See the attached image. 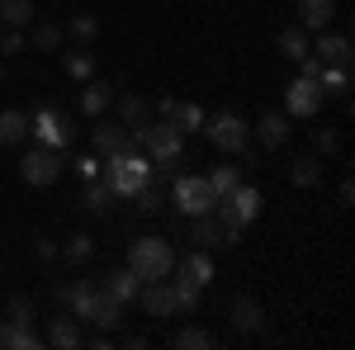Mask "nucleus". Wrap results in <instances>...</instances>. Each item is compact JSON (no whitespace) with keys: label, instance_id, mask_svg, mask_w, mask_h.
I'll use <instances>...</instances> for the list:
<instances>
[{"label":"nucleus","instance_id":"nucleus-1","mask_svg":"<svg viewBox=\"0 0 355 350\" xmlns=\"http://www.w3.org/2000/svg\"><path fill=\"white\" fill-rule=\"evenodd\" d=\"M133 147H142V152L152 157V175H166L171 166L185 157V133H180L171 119H157V123L133 128Z\"/></svg>","mask_w":355,"mask_h":350},{"label":"nucleus","instance_id":"nucleus-2","mask_svg":"<svg viewBox=\"0 0 355 350\" xmlns=\"http://www.w3.org/2000/svg\"><path fill=\"white\" fill-rule=\"evenodd\" d=\"M105 185H110L114 194H123V199H133L142 185H152V157H147L142 147H128V152L110 157V166H105Z\"/></svg>","mask_w":355,"mask_h":350},{"label":"nucleus","instance_id":"nucleus-3","mask_svg":"<svg viewBox=\"0 0 355 350\" xmlns=\"http://www.w3.org/2000/svg\"><path fill=\"white\" fill-rule=\"evenodd\" d=\"M171 265H175V251L162 237H137L128 246V270H133L137 279H166Z\"/></svg>","mask_w":355,"mask_h":350},{"label":"nucleus","instance_id":"nucleus-4","mask_svg":"<svg viewBox=\"0 0 355 350\" xmlns=\"http://www.w3.org/2000/svg\"><path fill=\"white\" fill-rule=\"evenodd\" d=\"M171 204H175V213L199 218V213H214L218 194H214V185H209V175H175V185H171Z\"/></svg>","mask_w":355,"mask_h":350},{"label":"nucleus","instance_id":"nucleus-5","mask_svg":"<svg viewBox=\"0 0 355 350\" xmlns=\"http://www.w3.org/2000/svg\"><path fill=\"white\" fill-rule=\"evenodd\" d=\"M28 133L38 137V147L67 152V147H71V137H76V128H71V119H67L57 105H38V114L28 119Z\"/></svg>","mask_w":355,"mask_h":350},{"label":"nucleus","instance_id":"nucleus-6","mask_svg":"<svg viewBox=\"0 0 355 350\" xmlns=\"http://www.w3.org/2000/svg\"><path fill=\"white\" fill-rule=\"evenodd\" d=\"M204 133H209V142H214L218 152H246V142H251V123H246L242 114L223 109V114H214V119H204Z\"/></svg>","mask_w":355,"mask_h":350},{"label":"nucleus","instance_id":"nucleus-7","mask_svg":"<svg viewBox=\"0 0 355 350\" xmlns=\"http://www.w3.org/2000/svg\"><path fill=\"white\" fill-rule=\"evenodd\" d=\"M19 175H24V185H53L57 175H62V152H53V147H33V152H24V161H19Z\"/></svg>","mask_w":355,"mask_h":350},{"label":"nucleus","instance_id":"nucleus-8","mask_svg":"<svg viewBox=\"0 0 355 350\" xmlns=\"http://www.w3.org/2000/svg\"><path fill=\"white\" fill-rule=\"evenodd\" d=\"M284 105H289V119H318L322 90H318V81L299 76V81H289V90H284Z\"/></svg>","mask_w":355,"mask_h":350},{"label":"nucleus","instance_id":"nucleus-9","mask_svg":"<svg viewBox=\"0 0 355 350\" xmlns=\"http://www.w3.org/2000/svg\"><path fill=\"white\" fill-rule=\"evenodd\" d=\"M90 137H95V157H105V161L133 147V133H128L123 123H105V119H100V123L90 128Z\"/></svg>","mask_w":355,"mask_h":350},{"label":"nucleus","instance_id":"nucleus-10","mask_svg":"<svg viewBox=\"0 0 355 350\" xmlns=\"http://www.w3.org/2000/svg\"><path fill=\"white\" fill-rule=\"evenodd\" d=\"M308 53L318 57L322 67H351V38H346V33H327V28H322V33H318V43H313Z\"/></svg>","mask_w":355,"mask_h":350},{"label":"nucleus","instance_id":"nucleus-11","mask_svg":"<svg viewBox=\"0 0 355 350\" xmlns=\"http://www.w3.org/2000/svg\"><path fill=\"white\" fill-rule=\"evenodd\" d=\"M175 279H185V284H194V289H204V284H214V261H209V251L204 246H194L185 261H175Z\"/></svg>","mask_w":355,"mask_h":350},{"label":"nucleus","instance_id":"nucleus-12","mask_svg":"<svg viewBox=\"0 0 355 350\" xmlns=\"http://www.w3.org/2000/svg\"><path fill=\"white\" fill-rule=\"evenodd\" d=\"M137 298H142V308H147L152 317H175V294H171L166 279H142Z\"/></svg>","mask_w":355,"mask_h":350},{"label":"nucleus","instance_id":"nucleus-13","mask_svg":"<svg viewBox=\"0 0 355 350\" xmlns=\"http://www.w3.org/2000/svg\"><path fill=\"white\" fill-rule=\"evenodd\" d=\"M256 137H261V147H266V152L284 147V142H289V114H279V109L261 114V119H256Z\"/></svg>","mask_w":355,"mask_h":350},{"label":"nucleus","instance_id":"nucleus-14","mask_svg":"<svg viewBox=\"0 0 355 350\" xmlns=\"http://www.w3.org/2000/svg\"><path fill=\"white\" fill-rule=\"evenodd\" d=\"M232 326L242 331V336H256L261 326H266V308L256 303V298H232Z\"/></svg>","mask_w":355,"mask_h":350},{"label":"nucleus","instance_id":"nucleus-15","mask_svg":"<svg viewBox=\"0 0 355 350\" xmlns=\"http://www.w3.org/2000/svg\"><path fill=\"white\" fill-rule=\"evenodd\" d=\"M336 19V0H299V24L308 33H322Z\"/></svg>","mask_w":355,"mask_h":350},{"label":"nucleus","instance_id":"nucleus-16","mask_svg":"<svg viewBox=\"0 0 355 350\" xmlns=\"http://www.w3.org/2000/svg\"><path fill=\"white\" fill-rule=\"evenodd\" d=\"M100 289H105L110 298H119V303L128 308V303L137 298V274H133L128 265H123V270H110V274H100Z\"/></svg>","mask_w":355,"mask_h":350},{"label":"nucleus","instance_id":"nucleus-17","mask_svg":"<svg viewBox=\"0 0 355 350\" xmlns=\"http://www.w3.org/2000/svg\"><path fill=\"white\" fill-rule=\"evenodd\" d=\"M48 346H57V350L85 346V336H81V326H76V317H53V322H48Z\"/></svg>","mask_w":355,"mask_h":350},{"label":"nucleus","instance_id":"nucleus-18","mask_svg":"<svg viewBox=\"0 0 355 350\" xmlns=\"http://www.w3.org/2000/svg\"><path fill=\"white\" fill-rule=\"evenodd\" d=\"M119 123L133 133V128H142V123H152V100H142V95H123L119 100Z\"/></svg>","mask_w":355,"mask_h":350},{"label":"nucleus","instance_id":"nucleus-19","mask_svg":"<svg viewBox=\"0 0 355 350\" xmlns=\"http://www.w3.org/2000/svg\"><path fill=\"white\" fill-rule=\"evenodd\" d=\"M123 322V303L119 298H110L105 289L95 294V308H90V326H100V331H110V326Z\"/></svg>","mask_w":355,"mask_h":350},{"label":"nucleus","instance_id":"nucleus-20","mask_svg":"<svg viewBox=\"0 0 355 350\" xmlns=\"http://www.w3.org/2000/svg\"><path fill=\"white\" fill-rule=\"evenodd\" d=\"M185 237H190L194 246H204V251H209V246H223V222L214 213H199L190 222V232H185Z\"/></svg>","mask_w":355,"mask_h":350},{"label":"nucleus","instance_id":"nucleus-21","mask_svg":"<svg viewBox=\"0 0 355 350\" xmlns=\"http://www.w3.org/2000/svg\"><path fill=\"white\" fill-rule=\"evenodd\" d=\"M28 137V114L24 109H0V147H15Z\"/></svg>","mask_w":355,"mask_h":350},{"label":"nucleus","instance_id":"nucleus-22","mask_svg":"<svg viewBox=\"0 0 355 350\" xmlns=\"http://www.w3.org/2000/svg\"><path fill=\"white\" fill-rule=\"evenodd\" d=\"M0 346L5 350H38L43 341L33 336V322H5L0 326Z\"/></svg>","mask_w":355,"mask_h":350},{"label":"nucleus","instance_id":"nucleus-23","mask_svg":"<svg viewBox=\"0 0 355 350\" xmlns=\"http://www.w3.org/2000/svg\"><path fill=\"white\" fill-rule=\"evenodd\" d=\"M110 105H114V90H110V85H105V81H85V90H81V114L100 119Z\"/></svg>","mask_w":355,"mask_h":350},{"label":"nucleus","instance_id":"nucleus-24","mask_svg":"<svg viewBox=\"0 0 355 350\" xmlns=\"http://www.w3.org/2000/svg\"><path fill=\"white\" fill-rule=\"evenodd\" d=\"M62 71H67L71 81H90V76H95V53H90V48H71V53H62Z\"/></svg>","mask_w":355,"mask_h":350},{"label":"nucleus","instance_id":"nucleus-25","mask_svg":"<svg viewBox=\"0 0 355 350\" xmlns=\"http://www.w3.org/2000/svg\"><path fill=\"white\" fill-rule=\"evenodd\" d=\"M204 109L199 105H190V100H175V109H171V123L180 128V133H204Z\"/></svg>","mask_w":355,"mask_h":350},{"label":"nucleus","instance_id":"nucleus-26","mask_svg":"<svg viewBox=\"0 0 355 350\" xmlns=\"http://www.w3.org/2000/svg\"><path fill=\"white\" fill-rule=\"evenodd\" d=\"M171 350H214V331H204V326H180V331H171Z\"/></svg>","mask_w":355,"mask_h":350},{"label":"nucleus","instance_id":"nucleus-27","mask_svg":"<svg viewBox=\"0 0 355 350\" xmlns=\"http://www.w3.org/2000/svg\"><path fill=\"white\" fill-rule=\"evenodd\" d=\"M289 180H294L299 189H313L318 180H322V166H318V157H308V152H303V157H294V161H289Z\"/></svg>","mask_w":355,"mask_h":350},{"label":"nucleus","instance_id":"nucleus-28","mask_svg":"<svg viewBox=\"0 0 355 350\" xmlns=\"http://www.w3.org/2000/svg\"><path fill=\"white\" fill-rule=\"evenodd\" d=\"M279 53L289 57V62H299V57H308V28H303V24L279 28Z\"/></svg>","mask_w":355,"mask_h":350},{"label":"nucleus","instance_id":"nucleus-29","mask_svg":"<svg viewBox=\"0 0 355 350\" xmlns=\"http://www.w3.org/2000/svg\"><path fill=\"white\" fill-rule=\"evenodd\" d=\"M318 90L322 95H346L351 90V67H322L318 71Z\"/></svg>","mask_w":355,"mask_h":350},{"label":"nucleus","instance_id":"nucleus-30","mask_svg":"<svg viewBox=\"0 0 355 350\" xmlns=\"http://www.w3.org/2000/svg\"><path fill=\"white\" fill-rule=\"evenodd\" d=\"M90 256H95V242H90L85 232H76V237H67V246H62V261H67L71 270H81L85 261H90Z\"/></svg>","mask_w":355,"mask_h":350},{"label":"nucleus","instance_id":"nucleus-31","mask_svg":"<svg viewBox=\"0 0 355 350\" xmlns=\"http://www.w3.org/2000/svg\"><path fill=\"white\" fill-rule=\"evenodd\" d=\"M33 19V0H0V24L5 28H24Z\"/></svg>","mask_w":355,"mask_h":350},{"label":"nucleus","instance_id":"nucleus-32","mask_svg":"<svg viewBox=\"0 0 355 350\" xmlns=\"http://www.w3.org/2000/svg\"><path fill=\"white\" fill-rule=\"evenodd\" d=\"M209 185H214L218 199H227L232 189L242 185V170H237V166H214V170H209Z\"/></svg>","mask_w":355,"mask_h":350},{"label":"nucleus","instance_id":"nucleus-33","mask_svg":"<svg viewBox=\"0 0 355 350\" xmlns=\"http://www.w3.org/2000/svg\"><path fill=\"white\" fill-rule=\"evenodd\" d=\"M110 199H114V189L105 185V180H85V209H90V213H105Z\"/></svg>","mask_w":355,"mask_h":350},{"label":"nucleus","instance_id":"nucleus-34","mask_svg":"<svg viewBox=\"0 0 355 350\" xmlns=\"http://www.w3.org/2000/svg\"><path fill=\"white\" fill-rule=\"evenodd\" d=\"M171 294H175V313H199V289L185 279H171Z\"/></svg>","mask_w":355,"mask_h":350},{"label":"nucleus","instance_id":"nucleus-35","mask_svg":"<svg viewBox=\"0 0 355 350\" xmlns=\"http://www.w3.org/2000/svg\"><path fill=\"white\" fill-rule=\"evenodd\" d=\"M133 204H137V213H162L166 199H162V189H157V185H142L133 194Z\"/></svg>","mask_w":355,"mask_h":350},{"label":"nucleus","instance_id":"nucleus-36","mask_svg":"<svg viewBox=\"0 0 355 350\" xmlns=\"http://www.w3.org/2000/svg\"><path fill=\"white\" fill-rule=\"evenodd\" d=\"M33 48H38V53L62 48V28H57V24H38V28H33Z\"/></svg>","mask_w":355,"mask_h":350},{"label":"nucleus","instance_id":"nucleus-37","mask_svg":"<svg viewBox=\"0 0 355 350\" xmlns=\"http://www.w3.org/2000/svg\"><path fill=\"white\" fill-rule=\"evenodd\" d=\"M95 33H100V24H95V19H90V15H76V19H71V38H76V43H90V38H95Z\"/></svg>","mask_w":355,"mask_h":350},{"label":"nucleus","instance_id":"nucleus-38","mask_svg":"<svg viewBox=\"0 0 355 350\" xmlns=\"http://www.w3.org/2000/svg\"><path fill=\"white\" fill-rule=\"evenodd\" d=\"M10 322H33V303L28 298H10Z\"/></svg>","mask_w":355,"mask_h":350},{"label":"nucleus","instance_id":"nucleus-39","mask_svg":"<svg viewBox=\"0 0 355 350\" xmlns=\"http://www.w3.org/2000/svg\"><path fill=\"white\" fill-rule=\"evenodd\" d=\"M0 53H24V33H19V28H10V33H0Z\"/></svg>","mask_w":355,"mask_h":350},{"label":"nucleus","instance_id":"nucleus-40","mask_svg":"<svg viewBox=\"0 0 355 350\" xmlns=\"http://www.w3.org/2000/svg\"><path fill=\"white\" fill-rule=\"evenodd\" d=\"M313 147H318V152H336V133H331V128H318V133H313Z\"/></svg>","mask_w":355,"mask_h":350},{"label":"nucleus","instance_id":"nucleus-41","mask_svg":"<svg viewBox=\"0 0 355 350\" xmlns=\"http://www.w3.org/2000/svg\"><path fill=\"white\" fill-rule=\"evenodd\" d=\"M76 170H81V180H100V157H81Z\"/></svg>","mask_w":355,"mask_h":350},{"label":"nucleus","instance_id":"nucleus-42","mask_svg":"<svg viewBox=\"0 0 355 350\" xmlns=\"http://www.w3.org/2000/svg\"><path fill=\"white\" fill-rule=\"evenodd\" d=\"M33 251H38L43 261H53V256H57V242H53V237H38V242H33Z\"/></svg>","mask_w":355,"mask_h":350},{"label":"nucleus","instance_id":"nucleus-43","mask_svg":"<svg viewBox=\"0 0 355 350\" xmlns=\"http://www.w3.org/2000/svg\"><path fill=\"white\" fill-rule=\"evenodd\" d=\"M351 199H355V185H351V180H341V189H336V204H341V209H351Z\"/></svg>","mask_w":355,"mask_h":350},{"label":"nucleus","instance_id":"nucleus-44","mask_svg":"<svg viewBox=\"0 0 355 350\" xmlns=\"http://www.w3.org/2000/svg\"><path fill=\"white\" fill-rule=\"evenodd\" d=\"M110 346H114V341L105 336V331H100V326H95V336H90V350H110Z\"/></svg>","mask_w":355,"mask_h":350},{"label":"nucleus","instance_id":"nucleus-45","mask_svg":"<svg viewBox=\"0 0 355 350\" xmlns=\"http://www.w3.org/2000/svg\"><path fill=\"white\" fill-rule=\"evenodd\" d=\"M123 346H128V350H147V336H137V331H133V336H123Z\"/></svg>","mask_w":355,"mask_h":350},{"label":"nucleus","instance_id":"nucleus-46","mask_svg":"<svg viewBox=\"0 0 355 350\" xmlns=\"http://www.w3.org/2000/svg\"><path fill=\"white\" fill-rule=\"evenodd\" d=\"M0 76H5V67H0Z\"/></svg>","mask_w":355,"mask_h":350},{"label":"nucleus","instance_id":"nucleus-47","mask_svg":"<svg viewBox=\"0 0 355 350\" xmlns=\"http://www.w3.org/2000/svg\"><path fill=\"white\" fill-rule=\"evenodd\" d=\"M0 33H5V24H0Z\"/></svg>","mask_w":355,"mask_h":350}]
</instances>
